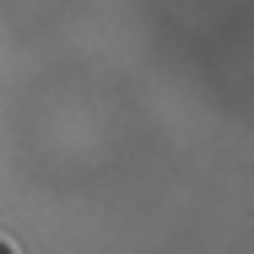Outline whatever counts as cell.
I'll use <instances>...</instances> for the list:
<instances>
[{
  "label": "cell",
  "instance_id": "cell-1",
  "mask_svg": "<svg viewBox=\"0 0 254 254\" xmlns=\"http://www.w3.org/2000/svg\"><path fill=\"white\" fill-rule=\"evenodd\" d=\"M0 254H16V244H11V238H0Z\"/></svg>",
  "mask_w": 254,
  "mask_h": 254
}]
</instances>
